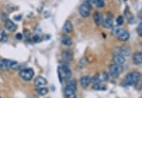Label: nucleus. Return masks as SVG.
I'll return each instance as SVG.
<instances>
[{"label": "nucleus", "instance_id": "nucleus-21", "mask_svg": "<svg viewBox=\"0 0 142 142\" xmlns=\"http://www.w3.org/2000/svg\"><path fill=\"white\" fill-rule=\"evenodd\" d=\"M48 92V89L47 88H45V87H39L38 89H37V93L41 96H45L46 95Z\"/></svg>", "mask_w": 142, "mask_h": 142}, {"label": "nucleus", "instance_id": "nucleus-13", "mask_svg": "<svg viewBox=\"0 0 142 142\" xmlns=\"http://www.w3.org/2000/svg\"><path fill=\"white\" fill-rule=\"evenodd\" d=\"M112 60L114 63L116 64H119V65H122L123 63H125L126 59H125V57L122 56L120 54H114L113 58H112Z\"/></svg>", "mask_w": 142, "mask_h": 142}, {"label": "nucleus", "instance_id": "nucleus-7", "mask_svg": "<svg viewBox=\"0 0 142 142\" xmlns=\"http://www.w3.org/2000/svg\"><path fill=\"white\" fill-rule=\"evenodd\" d=\"M62 58L65 62H71L73 59V52L69 49H65L62 52Z\"/></svg>", "mask_w": 142, "mask_h": 142}, {"label": "nucleus", "instance_id": "nucleus-12", "mask_svg": "<svg viewBox=\"0 0 142 142\" xmlns=\"http://www.w3.org/2000/svg\"><path fill=\"white\" fill-rule=\"evenodd\" d=\"M124 15H125V17H126V20H127V22L129 23L132 24L135 22V19L134 16L132 15V13H131L128 8H126V10L124 11Z\"/></svg>", "mask_w": 142, "mask_h": 142}, {"label": "nucleus", "instance_id": "nucleus-5", "mask_svg": "<svg viewBox=\"0 0 142 142\" xmlns=\"http://www.w3.org/2000/svg\"><path fill=\"white\" fill-rule=\"evenodd\" d=\"M20 76L22 79L25 81H31L34 76V71L31 68H25L20 71Z\"/></svg>", "mask_w": 142, "mask_h": 142}, {"label": "nucleus", "instance_id": "nucleus-10", "mask_svg": "<svg viewBox=\"0 0 142 142\" xmlns=\"http://www.w3.org/2000/svg\"><path fill=\"white\" fill-rule=\"evenodd\" d=\"M93 20L95 22V25L97 26H100L101 25L103 21V17L102 13H100V12H95L93 14Z\"/></svg>", "mask_w": 142, "mask_h": 142}, {"label": "nucleus", "instance_id": "nucleus-24", "mask_svg": "<svg viewBox=\"0 0 142 142\" xmlns=\"http://www.w3.org/2000/svg\"><path fill=\"white\" fill-rule=\"evenodd\" d=\"M136 31H137V34H138V36L140 37H142V22L139 23L138 27L136 28Z\"/></svg>", "mask_w": 142, "mask_h": 142}, {"label": "nucleus", "instance_id": "nucleus-1", "mask_svg": "<svg viewBox=\"0 0 142 142\" xmlns=\"http://www.w3.org/2000/svg\"><path fill=\"white\" fill-rule=\"evenodd\" d=\"M10 68L17 70L19 68V63L15 60L11 59H1L0 60V69L2 71H7Z\"/></svg>", "mask_w": 142, "mask_h": 142}, {"label": "nucleus", "instance_id": "nucleus-16", "mask_svg": "<svg viewBox=\"0 0 142 142\" xmlns=\"http://www.w3.org/2000/svg\"><path fill=\"white\" fill-rule=\"evenodd\" d=\"M90 83H91V77L88 75L83 76L80 78V84L83 88H87Z\"/></svg>", "mask_w": 142, "mask_h": 142}, {"label": "nucleus", "instance_id": "nucleus-26", "mask_svg": "<svg viewBox=\"0 0 142 142\" xmlns=\"http://www.w3.org/2000/svg\"><path fill=\"white\" fill-rule=\"evenodd\" d=\"M33 40H34V41L35 43H40V41L42 40V38H41L39 35H35L34 36Z\"/></svg>", "mask_w": 142, "mask_h": 142}, {"label": "nucleus", "instance_id": "nucleus-29", "mask_svg": "<svg viewBox=\"0 0 142 142\" xmlns=\"http://www.w3.org/2000/svg\"><path fill=\"white\" fill-rule=\"evenodd\" d=\"M22 38H23V36H22V34H20V33H19V34H16V40H22Z\"/></svg>", "mask_w": 142, "mask_h": 142}, {"label": "nucleus", "instance_id": "nucleus-30", "mask_svg": "<svg viewBox=\"0 0 142 142\" xmlns=\"http://www.w3.org/2000/svg\"><path fill=\"white\" fill-rule=\"evenodd\" d=\"M138 17H139V18L141 19V20H142V10L141 11L139 12V13H138Z\"/></svg>", "mask_w": 142, "mask_h": 142}, {"label": "nucleus", "instance_id": "nucleus-3", "mask_svg": "<svg viewBox=\"0 0 142 142\" xmlns=\"http://www.w3.org/2000/svg\"><path fill=\"white\" fill-rule=\"evenodd\" d=\"M77 90V85H76V80H73L70 83L68 84L64 89V94L66 98H71L74 97L75 92Z\"/></svg>", "mask_w": 142, "mask_h": 142}, {"label": "nucleus", "instance_id": "nucleus-18", "mask_svg": "<svg viewBox=\"0 0 142 142\" xmlns=\"http://www.w3.org/2000/svg\"><path fill=\"white\" fill-rule=\"evenodd\" d=\"M119 51H120V54H121L122 56H129L130 54L131 50L130 47L126 46V45H123L119 49Z\"/></svg>", "mask_w": 142, "mask_h": 142}, {"label": "nucleus", "instance_id": "nucleus-9", "mask_svg": "<svg viewBox=\"0 0 142 142\" xmlns=\"http://www.w3.org/2000/svg\"><path fill=\"white\" fill-rule=\"evenodd\" d=\"M48 84L47 80L45 79V77H42V76H38L36 77V79L34 80V86L36 87H42L44 86H46Z\"/></svg>", "mask_w": 142, "mask_h": 142}, {"label": "nucleus", "instance_id": "nucleus-23", "mask_svg": "<svg viewBox=\"0 0 142 142\" xmlns=\"http://www.w3.org/2000/svg\"><path fill=\"white\" fill-rule=\"evenodd\" d=\"M116 22H117V25H118V26H121V25H122L123 22H124V19H123V16H119L118 18H117V20H116Z\"/></svg>", "mask_w": 142, "mask_h": 142}, {"label": "nucleus", "instance_id": "nucleus-8", "mask_svg": "<svg viewBox=\"0 0 142 142\" xmlns=\"http://www.w3.org/2000/svg\"><path fill=\"white\" fill-rule=\"evenodd\" d=\"M4 27L8 31L11 32L16 31V29H17V26H16V24L9 19L4 21Z\"/></svg>", "mask_w": 142, "mask_h": 142}, {"label": "nucleus", "instance_id": "nucleus-6", "mask_svg": "<svg viewBox=\"0 0 142 142\" xmlns=\"http://www.w3.org/2000/svg\"><path fill=\"white\" fill-rule=\"evenodd\" d=\"M109 74L112 77H118L119 75L122 73L123 71V67L121 65H119V64H112L109 66Z\"/></svg>", "mask_w": 142, "mask_h": 142}, {"label": "nucleus", "instance_id": "nucleus-17", "mask_svg": "<svg viewBox=\"0 0 142 142\" xmlns=\"http://www.w3.org/2000/svg\"><path fill=\"white\" fill-rule=\"evenodd\" d=\"M130 75L133 85H136L141 80V74L138 71H133V72L130 73Z\"/></svg>", "mask_w": 142, "mask_h": 142}, {"label": "nucleus", "instance_id": "nucleus-19", "mask_svg": "<svg viewBox=\"0 0 142 142\" xmlns=\"http://www.w3.org/2000/svg\"><path fill=\"white\" fill-rule=\"evenodd\" d=\"M61 43H62L63 45H66V46H71V44H72V40H71V39L69 36H63V37H62Z\"/></svg>", "mask_w": 142, "mask_h": 142}, {"label": "nucleus", "instance_id": "nucleus-27", "mask_svg": "<svg viewBox=\"0 0 142 142\" xmlns=\"http://www.w3.org/2000/svg\"><path fill=\"white\" fill-rule=\"evenodd\" d=\"M136 85H137V86H136V89H138V91H141V90H142V80H140V81H139V82H138Z\"/></svg>", "mask_w": 142, "mask_h": 142}, {"label": "nucleus", "instance_id": "nucleus-14", "mask_svg": "<svg viewBox=\"0 0 142 142\" xmlns=\"http://www.w3.org/2000/svg\"><path fill=\"white\" fill-rule=\"evenodd\" d=\"M103 27L106 29H109L112 28L114 25V22H113V20L112 19V17H107V19L103 20L102 23Z\"/></svg>", "mask_w": 142, "mask_h": 142}, {"label": "nucleus", "instance_id": "nucleus-2", "mask_svg": "<svg viewBox=\"0 0 142 142\" xmlns=\"http://www.w3.org/2000/svg\"><path fill=\"white\" fill-rule=\"evenodd\" d=\"M112 34H113V35L117 36L118 38L121 41H123V42L127 41V40L130 39V36L129 32L123 30L122 28H118V27H114L113 28Z\"/></svg>", "mask_w": 142, "mask_h": 142}, {"label": "nucleus", "instance_id": "nucleus-20", "mask_svg": "<svg viewBox=\"0 0 142 142\" xmlns=\"http://www.w3.org/2000/svg\"><path fill=\"white\" fill-rule=\"evenodd\" d=\"M102 79H101V76L98 74V75H94L91 78V83L92 84H97V83H101Z\"/></svg>", "mask_w": 142, "mask_h": 142}, {"label": "nucleus", "instance_id": "nucleus-25", "mask_svg": "<svg viewBox=\"0 0 142 142\" xmlns=\"http://www.w3.org/2000/svg\"><path fill=\"white\" fill-rule=\"evenodd\" d=\"M102 81H107L109 80V74L107 72H103L102 74Z\"/></svg>", "mask_w": 142, "mask_h": 142}, {"label": "nucleus", "instance_id": "nucleus-22", "mask_svg": "<svg viewBox=\"0 0 142 142\" xmlns=\"http://www.w3.org/2000/svg\"><path fill=\"white\" fill-rule=\"evenodd\" d=\"M95 4L98 8H101L104 7L105 3H104V1H103V0H95Z\"/></svg>", "mask_w": 142, "mask_h": 142}, {"label": "nucleus", "instance_id": "nucleus-28", "mask_svg": "<svg viewBox=\"0 0 142 142\" xmlns=\"http://www.w3.org/2000/svg\"><path fill=\"white\" fill-rule=\"evenodd\" d=\"M22 15H16V16H13V20H16V21H18V22L22 20Z\"/></svg>", "mask_w": 142, "mask_h": 142}, {"label": "nucleus", "instance_id": "nucleus-31", "mask_svg": "<svg viewBox=\"0 0 142 142\" xmlns=\"http://www.w3.org/2000/svg\"><path fill=\"white\" fill-rule=\"evenodd\" d=\"M90 3H92V4H95V0H88Z\"/></svg>", "mask_w": 142, "mask_h": 142}, {"label": "nucleus", "instance_id": "nucleus-4", "mask_svg": "<svg viewBox=\"0 0 142 142\" xmlns=\"http://www.w3.org/2000/svg\"><path fill=\"white\" fill-rule=\"evenodd\" d=\"M91 3L87 0L85 1L83 4L80 6L79 13L80 15L83 17V18H87L90 15V11H91Z\"/></svg>", "mask_w": 142, "mask_h": 142}, {"label": "nucleus", "instance_id": "nucleus-32", "mask_svg": "<svg viewBox=\"0 0 142 142\" xmlns=\"http://www.w3.org/2000/svg\"><path fill=\"white\" fill-rule=\"evenodd\" d=\"M123 1H125V2H126V1H127V0H123Z\"/></svg>", "mask_w": 142, "mask_h": 142}, {"label": "nucleus", "instance_id": "nucleus-15", "mask_svg": "<svg viewBox=\"0 0 142 142\" xmlns=\"http://www.w3.org/2000/svg\"><path fill=\"white\" fill-rule=\"evenodd\" d=\"M63 31L65 33H66V34H69V33H71L73 31V25L71 23V21L66 20L65 22V23L63 25Z\"/></svg>", "mask_w": 142, "mask_h": 142}, {"label": "nucleus", "instance_id": "nucleus-11", "mask_svg": "<svg viewBox=\"0 0 142 142\" xmlns=\"http://www.w3.org/2000/svg\"><path fill=\"white\" fill-rule=\"evenodd\" d=\"M132 61L135 65H140L142 63V52L138 51L135 52L132 57Z\"/></svg>", "mask_w": 142, "mask_h": 142}]
</instances>
